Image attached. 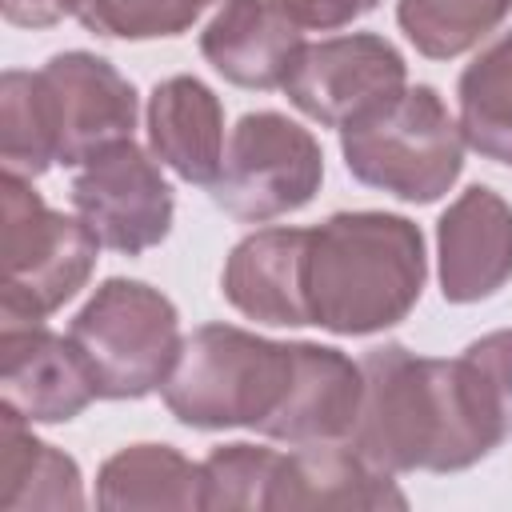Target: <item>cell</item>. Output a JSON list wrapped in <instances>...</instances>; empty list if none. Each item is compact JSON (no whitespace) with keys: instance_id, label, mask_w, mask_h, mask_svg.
I'll return each instance as SVG.
<instances>
[{"instance_id":"cell-1","label":"cell","mask_w":512,"mask_h":512,"mask_svg":"<svg viewBox=\"0 0 512 512\" xmlns=\"http://www.w3.org/2000/svg\"><path fill=\"white\" fill-rule=\"evenodd\" d=\"M364 396L348 444L376 468L464 472L508 436L464 356H416L404 344H376L360 356Z\"/></svg>"},{"instance_id":"cell-2","label":"cell","mask_w":512,"mask_h":512,"mask_svg":"<svg viewBox=\"0 0 512 512\" xmlns=\"http://www.w3.org/2000/svg\"><path fill=\"white\" fill-rule=\"evenodd\" d=\"M428 280L424 236L396 212H332L308 228L304 300L308 320L336 336L396 328Z\"/></svg>"},{"instance_id":"cell-3","label":"cell","mask_w":512,"mask_h":512,"mask_svg":"<svg viewBox=\"0 0 512 512\" xmlns=\"http://www.w3.org/2000/svg\"><path fill=\"white\" fill-rule=\"evenodd\" d=\"M300 368V340H268L236 324H200L184 336L164 408L196 432L252 428L268 436Z\"/></svg>"},{"instance_id":"cell-4","label":"cell","mask_w":512,"mask_h":512,"mask_svg":"<svg viewBox=\"0 0 512 512\" xmlns=\"http://www.w3.org/2000/svg\"><path fill=\"white\" fill-rule=\"evenodd\" d=\"M340 156L356 184L432 204L460 180L464 132L432 84H404L340 128Z\"/></svg>"},{"instance_id":"cell-5","label":"cell","mask_w":512,"mask_h":512,"mask_svg":"<svg viewBox=\"0 0 512 512\" xmlns=\"http://www.w3.org/2000/svg\"><path fill=\"white\" fill-rule=\"evenodd\" d=\"M0 324H44L92 276L100 240L80 216L44 204L28 176H0Z\"/></svg>"},{"instance_id":"cell-6","label":"cell","mask_w":512,"mask_h":512,"mask_svg":"<svg viewBox=\"0 0 512 512\" xmlns=\"http://www.w3.org/2000/svg\"><path fill=\"white\" fill-rule=\"evenodd\" d=\"M76 340L100 400H144L164 388L184 348L176 304L128 276H108L72 316Z\"/></svg>"},{"instance_id":"cell-7","label":"cell","mask_w":512,"mask_h":512,"mask_svg":"<svg viewBox=\"0 0 512 512\" xmlns=\"http://www.w3.org/2000/svg\"><path fill=\"white\" fill-rule=\"evenodd\" d=\"M320 180H324L320 140L284 112L260 108L236 120L208 196L232 220L268 224L276 216L312 204Z\"/></svg>"},{"instance_id":"cell-8","label":"cell","mask_w":512,"mask_h":512,"mask_svg":"<svg viewBox=\"0 0 512 512\" xmlns=\"http://www.w3.org/2000/svg\"><path fill=\"white\" fill-rule=\"evenodd\" d=\"M32 84L56 164L80 168L108 144L132 140L140 100L112 60L80 48L56 52L32 72Z\"/></svg>"},{"instance_id":"cell-9","label":"cell","mask_w":512,"mask_h":512,"mask_svg":"<svg viewBox=\"0 0 512 512\" xmlns=\"http://www.w3.org/2000/svg\"><path fill=\"white\" fill-rule=\"evenodd\" d=\"M68 200L76 216L92 228L100 248L120 256H140L168 240L176 200L160 164L132 140L108 144L72 176Z\"/></svg>"},{"instance_id":"cell-10","label":"cell","mask_w":512,"mask_h":512,"mask_svg":"<svg viewBox=\"0 0 512 512\" xmlns=\"http://www.w3.org/2000/svg\"><path fill=\"white\" fill-rule=\"evenodd\" d=\"M404 84L408 64L392 40L376 32H344L300 48L284 80V96L320 128L340 132L368 108L396 96Z\"/></svg>"},{"instance_id":"cell-11","label":"cell","mask_w":512,"mask_h":512,"mask_svg":"<svg viewBox=\"0 0 512 512\" xmlns=\"http://www.w3.org/2000/svg\"><path fill=\"white\" fill-rule=\"evenodd\" d=\"M96 396V380L72 336L44 324H0V404L32 424H68Z\"/></svg>"},{"instance_id":"cell-12","label":"cell","mask_w":512,"mask_h":512,"mask_svg":"<svg viewBox=\"0 0 512 512\" xmlns=\"http://www.w3.org/2000/svg\"><path fill=\"white\" fill-rule=\"evenodd\" d=\"M436 272L448 304H476L512 280V204L472 184L436 220Z\"/></svg>"},{"instance_id":"cell-13","label":"cell","mask_w":512,"mask_h":512,"mask_svg":"<svg viewBox=\"0 0 512 512\" xmlns=\"http://www.w3.org/2000/svg\"><path fill=\"white\" fill-rule=\"evenodd\" d=\"M304 252L308 228H256L232 244L220 272L224 300L256 320L276 328H304L308 300H304Z\"/></svg>"},{"instance_id":"cell-14","label":"cell","mask_w":512,"mask_h":512,"mask_svg":"<svg viewBox=\"0 0 512 512\" xmlns=\"http://www.w3.org/2000/svg\"><path fill=\"white\" fill-rule=\"evenodd\" d=\"M304 32L284 20L268 0H224L200 32V56L236 88H284Z\"/></svg>"},{"instance_id":"cell-15","label":"cell","mask_w":512,"mask_h":512,"mask_svg":"<svg viewBox=\"0 0 512 512\" xmlns=\"http://www.w3.org/2000/svg\"><path fill=\"white\" fill-rule=\"evenodd\" d=\"M148 148L184 184L212 188L224 160V104L196 76H168L148 92Z\"/></svg>"},{"instance_id":"cell-16","label":"cell","mask_w":512,"mask_h":512,"mask_svg":"<svg viewBox=\"0 0 512 512\" xmlns=\"http://www.w3.org/2000/svg\"><path fill=\"white\" fill-rule=\"evenodd\" d=\"M272 508H408V496L348 440H328L280 456Z\"/></svg>"},{"instance_id":"cell-17","label":"cell","mask_w":512,"mask_h":512,"mask_svg":"<svg viewBox=\"0 0 512 512\" xmlns=\"http://www.w3.org/2000/svg\"><path fill=\"white\" fill-rule=\"evenodd\" d=\"M360 396H364L360 360H352L332 344L300 340L296 384L284 412L268 428V440H280L288 448L348 440L360 416Z\"/></svg>"},{"instance_id":"cell-18","label":"cell","mask_w":512,"mask_h":512,"mask_svg":"<svg viewBox=\"0 0 512 512\" xmlns=\"http://www.w3.org/2000/svg\"><path fill=\"white\" fill-rule=\"evenodd\" d=\"M84 476L80 464L56 444L32 432L16 408L0 404V508L32 512V508H84Z\"/></svg>"},{"instance_id":"cell-19","label":"cell","mask_w":512,"mask_h":512,"mask_svg":"<svg viewBox=\"0 0 512 512\" xmlns=\"http://www.w3.org/2000/svg\"><path fill=\"white\" fill-rule=\"evenodd\" d=\"M96 504L108 512L128 508H204V468L172 444H128L96 472Z\"/></svg>"},{"instance_id":"cell-20","label":"cell","mask_w":512,"mask_h":512,"mask_svg":"<svg viewBox=\"0 0 512 512\" xmlns=\"http://www.w3.org/2000/svg\"><path fill=\"white\" fill-rule=\"evenodd\" d=\"M456 108L464 144L492 164H512V28L488 40L460 72Z\"/></svg>"},{"instance_id":"cell-21","label":"cell","mask_w":512,"mask_h":512,"mask_svg":"<svg viewBox=\"0 0 512 512\" xmlns=\"http://www.w3.org/2000/svg\"><path fill=\"white\" fill-rule=\"evenodd\" d=\"M512 12V0H396V24L428 60H456L484 44Z\"/></svg>"},{"instance_id":"cell-22","label":"cell","mask_w":512,"mask_h":512,"mask_svg":"<svg viewBox=\"0 0 512 512\" xmlns=\"http://www.w3.org/2000/svg\"><path fill=\"white\" fill-rule=\"evenodd\" d=\"M280 456L276 448L264 444H220L204 456V508L208 512H228V508H272V488L280 476Z\"/></svg>"},{"instance_id":"cell-23","label":"cell","mask_w":512,"mask_h":512,"mask_svg":"<svg viewBox=\"0 0 512 512\" xmlns=\"http://www.w3.org/2000/svg\"><path fill=\"white\" fill-rule=\"evenodd\" d=\"M0 160H4V172L28 176V180L56 168L36 84H32V72L24 68H8L0 76Z\"/></svg>"},{"instance_id":"cell-24","label":"cell","mask_w":512,"mask_h":512,"mask_svg":"<svg viewBox=\"0 0 512 512\" xmlns=\"http://www.w3.org/2000/svg\"><path fill=\"white\" fill-rule=\"evenodd\" d=\"M212 0H76L72 16L104 40H160L188 32Z\"/></svg>"},{"instance_id":"cell-25","label":"cell","mask_w":512,"mask_h":512,"mask_svg":"<svg viewBox=\"0 0 512 512\" xmlns=\"http://www.w3.org/2000/svg\"><path fill=\"white\" fill-rule=\"evenodd\" d=\"M460 356L480 376V384H484V392H488V400H492V408L500 416L504 436H512V328L484 332Z\"/></svg>"},{"instance_id":"cell-26","label":"cell","mask_w":512,"mask_h":512,"mask_svg":"<svg viewBox=\"0 0 512 512\" xmlns=\"http://www.w3.org/2000/svg\"><path fill=\"white\" fill-rule=\"evenodd\" d=\"M284 20H292L300 32H336L368 12H376L380 0H268Z\"/></svg>"},{"instance_id":"cell-27","label":"cell","mask_w":512,"mask_h":512,"mask_svg":"<svg viewBox=\"0 0 512 512\" xmlns=\"http://www.w3.org/2000/svg\"><path fill=\"white\" fill-rule=\"evenodd\" d=\"M76 0H4V20L12 28H52L72 16Z\"/></svg>"}]
</instances>
